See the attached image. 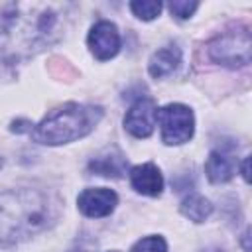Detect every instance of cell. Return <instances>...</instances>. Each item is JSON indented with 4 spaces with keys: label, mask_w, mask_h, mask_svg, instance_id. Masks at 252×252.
Here are the masks:
<instances>
[{
    "label": "cell",
    "mask_w": 252,
    "mask_h": 252,
    "mask_svg": "<svg viewBox=\"0 0 252 252\" xmlns=\"http://www.w3.org/2000/svg\"><path fill=\"white\" fill-rule=\"evenodd\" d=\"M59 217V201L37 189H12L0 193V244L22 242Z\"/></svg>",
    "instance_id": "1"
},
{
    "label": "cell",
    "mask_w": 252,
    "mask_h": 252,
    "mask_svg": "<svg viewBox=\"0 0 252 252\" xmlns=\"http://www.w3.org/2000/svg\"><path fill=\"white\" fill-rule=\"evenodd\" d=\"M102 118V108L93 104L67 102L61 108L49 112L32 132L33 142L59 146L85 138Z\"/></svg>",
    "instance_id": "2"
},
{
    "label": "cell",
    "mask_w": 252,
    "mask_h": 252,
    "mask_svg": "<svg viewBox=\"0 0 252 252\" xmlns=\"http://www.w3.org/2000/svg\"><path fill=\"white\" fill-rule=\"evenodd\" d=\"M250 32L246 28L226 32L209 43V55L213 61L224 67H242L250 63Z\"/></svg>",
    "instance_id": "3"
},
{
    "label": "cell",
    "mask_w": 252,
    "mask_h": 252,
    "mask_svg": "<svg viewBox=\"0 0 252 252\" xmlns=\"http://www.w3.org/2000/svg\"><path fill=\"white\" fill-rule=\"evenodd\" d=\"M159 128H161V140L167 146H179L191 140L195 130V118L189 106L171 102L158 110Z\"/></svg>",
    "instance_id": "4"
},
{
    "label": "cell",
    "mask_w": 252,
    "mask_h": 252,
    "mask_svg": "<svg viewBox=\"0 0 252 252\" xmlns=\"http://www.w3.org/2000/svg\"><path fill=\"white\" fill-rule=\"evenodd\" d=\"M87 41H89L93 55L100 61L114 57L120 49V33L116 30V26L106 20H100L91 28Z\"/></svg>",
    "instance_id": "5"
},
{
    "label": "cell",
    "mask_w": 252,
    "mask_h": 252,
    "mask_svg": "<svg viewBox=\"0 0 252 252\" xmlns=\"http://www.w3.org/2000/svg\"><path fill=\"white\" fill-rule=\"evenodd\" d=\"M158 118V106L152 98H140L124 116L126 130L136 138H148L154 132Z\"/></svg>",
    "instance_id": "6"
},
{
    "label": "cell",
    "mask_w": 252,
    "mask_h": 252,
    "mask_svg": "<svg viewBox=\"0 0 252 252\" xmlns=\"http://www.w3.org/2000/svg\"><path fill=\"white\" fill-rule=\"evenodd\" d=\"M116 203H118L116 193L112 189H106V187L85 189L77 199L81 213L87 217H93V219H100V217L110 215L114 211Z\"/></svg>",
    "instance_id": "7"
},
{
    "label": "cell",
    "mask_w": 252,
    "mask_h": 252,
    "mask_svg": "<svg viewBox=\"0 0 252 252\" xmlns=\"http://www.w3.org/2000/svg\"><path fill=\"white\" fill-rule=\"evenodd\" d=\"M130 183L138 193L150 195V197H158L163 189V177H161L158 165H154V163H142V165L132 167Z\"/></svg>",
    "instance_id": "8"
},
{
    "label": "cell",
    "mask_w": 252,
    "mask_h": 252,
    "mask_svg": "<svg viewBox=\"0 0 252 252\" xmlns=\"http://www.w3.org/2000/svg\"><path fill=\"white\" fill-rule=\"evenodd\" d=\"M179 63H181V49L179 47H175V45L161 47L150 59V75L156 79L167 77L169 73H173L177 69Z\"/></svg>",
    "instance_id": "9"
},
{
    "label": "cell",
    "mask_w": 252,
    "mask_h": 252,
    "mask_svg": "<svg viewBox=\"0 0 252 252\" xmlns=\"http://www.w3.org/2000/svg\"><path fill=\"white\" fill-rule=\"evenodd\" d=\"M205 171L213 183H224L234 175V159L222 152H211L205 163Z\"/></svg>",
    "instance_id": "10"
},
{
    "label": "cell",
    "mask_w": 252,
    "mask_h": 252,
    "mask_svg": "<svg viewBox=\"0 0 252 252\" xmlns=\"http://www.w3.org/2000/svg\"><path fill=\"white\" fill-rule=\"evenodd\" d=\"M89 169L102 177H122L126 171V158L120 152H108L98 158H94L89 163Z\"/></svg>",
    "instance_id": "11"
},
{
    "label": "cell",
    "mask_w": 252,
    "mask_h": 252,
    "mask_svg": "<svg viewBox=\"0 0 252 252\" xmlns=\"http://www.w3.org/2000/svg\"><path fill=\"white\" fill-rule=\"evenodd\" d=\"M181 213L193 222H203L213 213V205L201 195H189L181 201Z\"/></svg>",
    "instance_id": "12"
},
{
    "label": "cell",
    "mask_w": 252,
    "mask_h": 252,
    "mask_svg": "<svg viewBox=\"0 0 252 252\" xmlns=\"http://www.w3.org/2000/svg\"><path fill=\"white\" fill-rule=\"evenodd\" d=\"M130 10L140 18V20H154L161 12V2L158 0H134L130 2Z\"/></svg>",
    "instance_id": "13"
},
{
    "label": "cell",
    "mask_w": 252,
    "mask_h": 252,
    "mask_svg": "<svg viewBox=\"0 0 252 252\" xmlns=\"http://www.w3.org/2000/svg\"><path fill=\"white\" fill-rule=\"evenodd\" d=\"M130 252H167V244L161 236H146L138 240Z\"/></svg>",
    "instance_id": "14"
},
{
    "label": "cell",
    "mask_w": 252,
    "mask_h": 252,
    "mask_svg": "<svg viewBox=\"0 0 252 252\" xmlns=\"http://www.w3.org/2000/svg\"><path fill=\"white\" fill-rule=\"evenodd\" d=\"M197 8H199L197 2H187V0H175V2H169V10H171V14L177 16L179 20L189 18Z\"/></svg>",
    "instance_id": "15"
},
{
    "label": "cell",
    "mask_w": 252,
    "mask_h": 252,
    "mask_svg": "<svg viewBox=\"0 0 252 252\" xmlns=\"http://www.w3.org/2000/svg\"><path fill=\"white\" fill-rule=\"evenodd\" d=\"M30 126H32L30 120H18V122H14L12 130H14V132H24V130H30Z\"/></svg>",
    "instance_id": "16"
},
{
    "label": "cell",
    "mask_w": 252,
    "mask_h": 252,
    "mask_svg": "<svg viewBox=\"0 0 252 252\" xmlns=\"http://www.w3.org/2000/svg\"><path fill=\"white\" fill-rule=\"evenodd\" d=\"M248 163H250V158H244V161H242V177L248 181L250 179V173H248Z\"/></svg>",
    "instance_id": "17"
},
{
    "label": "cell",
    "mask_w": 252,
    "mask_h": 252,
    "mask_svg": "<svg viewBox=\"0 0 252 252\" xmlns=\"http://www.w3.org/2000/svg\"><path fill=\"white\" fill-rule=\"evenodd\" d=\"M79 252H89V250H79Z\"/></svg>",
    "instance_id": "18"
}]
</instances>
